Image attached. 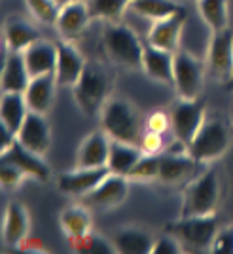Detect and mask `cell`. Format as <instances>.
<instances>
[{"label":"cell","instance_id":"cell-1","mask_svg":"<svg viewBox=\"0 0 233 254\" xmlns=\"http://www.w3.org/2000/svg\"><path fill=\"white\" fill-rule=\"evenodd\" d=\"M101 124L112 140H121L129 144H140L142 116L138 110L123 99H108L101 110Z\"/></svg>","mask_w":233,"mask_h":254},{"label":"cell","instance_id":"cell-2","mask_svg":"<svg viewBox=\"0 0 233 254\" xmlns=\"http://www.w3.org/2000/svg\"><path fill=\"white\" fill-rule=\"evenodd\" d=\"M74 101L87 118L101 114L110 93V74L101 64L87 63L80 80L72 85Z\"/></svg>","mask_w":233,"mask_h":254},{"label":"cell","instance_id":"cell-3","mask_svg":"<svg viewBox=\"0 0 233 254\" xmlns=\"http://www.w3.org/2000/svg\"><path fill=\"white\" fill-rule=\"evenodd\" d=\"M220 199V180L216 171H207L191 180L182 195L180 218L188 216H209Z\"/></svg>","mask_w":233,"mask_h":254},{"label":"cell","instance_id":"cell-4","mask_svg":"<svg viewBox=\"0 0 233 254\" xmlns=\"http://www.w3.org/2000/svg\"><path fill=\"white\" fill-rule=\"evenodd\" d=\"M105 50L114 63L125 68H142L144 42L125 25H108L105 31Z\"/></svg>","mask_w":233,"mask_h":254},{"label":"cell","instance_id":"cell-5","mask_svg":"<svg viewBox=\"0 0 233 254\" xmlns=\"http://www.w3.org/2000/svg\"><path fill=\"white\" fill-rule=\"evenodd\" d=\"M228 142H230V133L226 124L220 120H205L186 152L197 163H205L220 158L228 148Z\"/></svg>","mask_w":233,"mask_h":254},{"label":"cell","instance_id":"cell-6","mask_svg":"<svg viewBox=\"0 0 233 254\" xmlns=\"http://www.w3.org/2000/svg\"><path fill=\"white\" fill-rule=\"evenodd\" d=\"M171 129L175 138L184 148L190 146L193 137L197 135L199 127L205 122V101L201 97L197 99H180L171 108Z\"/></svg>","mask_w":233,"mask_h":254},{"label":"cell","instance_id":"cell-7","mask_svg":"<svg viewBox=\"0 0 233 254\" xmlns=\"http://www.w3.org/2000/svg\"><path fill=\"white\" fill-rule=\"evenodd\" d=\"M216 232H218V224H216L214 214L178 218L176 222L167 226V233L178 237L180 241L191 245L195 249H207V247L211 249Z\"/></svg>","mask_w":233,"mask_h":254},{"label":"cell","instance_id":"cell-8","mask_svg":"<svg viewBox=\"0 0 233 254\" xmlns=\"http://www.w3.org/2000/svg\"><path fill=\"white\" fill-rule=\"evenodd\" d=\"M173 85L176 87L180 99H197L203 91L201 63L188 52L175 53V70Z\"/></svg>","mask_w":233,"mask_h":254},{"label":"cell","instance_id":"cell-9","mask_svg":"<svg viewBox=\"0 0 233 254\" xmlns=\"http://www.w3.org/2000/svg\"><path fill=\"white\" fill-rule=\"evenodd\" d=\"M209 66L212 74L224 82L233 76V31L230 27L222 31H212L209 44Z\"/></svg>","mask_w":233,"mask_h":254},{"label":"cell","instance_id":"cell-10","mask_svg":"<svg viewBox=\"0 0 233 254\" xmlns=\"http://www.w3.org/2000/svg\"><path fill=\"white\" fill-rule=\"evenodd\" d=\"M129 184L127 177L110 173L95 190H91L87 195H84V205L95 207V209H112L127 197Z\"/></svg>","mask_w":233,"mask_h":254},{"label":"cell","instance_id":"cell-11","mask_svg":"<svg viewBox=\"0 0 233 254\" xmlns=\"http://www.w3.org/2000/svg\"><path fill=\"white\" fill-rule=\"evenodd\" d=\"M110 175L108 167H76L59 177V190L68 195L84 197Z\"/></svg>","mask_w":233,"mask_h":254},{"label":"cell","instance_id":"cell-12","mask_svg":"<svg viewBox=\"0 0 233 254\" xmlns=\"http://www.w3.org/2000/svg\"><path fill=\"white\" fill-rule=\"evenodd\" d=\"M17 140L34 154L46 156L52 144V133H50V124L46 120V114L29 112L21 129L17 131Z\"/></svg>","mask_w":233,"mask_h":254},{"label":"cell","instance_id":"cell-13","mask_svg":"<svg viewBox=\"0 0 233 254\" xmlns=\"http://www.w3.org/2000/svg\"><path fill=\"white\" fill-rule=\"evenodd\" d=\"M55 44H57V68H55L57 84L72 87L80 80L87 61L68 40H61Z\"/></svg>","mask_w":233,"mask_h":254},{"label":"cell","instance_id":"cell-14","mask_svg":"<svg viewBox=\"0 0 233 254\" xmlns=\"http://www.w3.org/2000/svg\"><path fill=\"white\" fill-rule=\"evenodd\" d=\"M184 19H186V11H180V13H175L171 17L154 21L146 42H150L152 46L159 48V50L176 53L178 52L182 29H184Z\"/></svg>","mask_w":233,"mask_h":254},{"label":"cell","instance_id":"cell-15","mask_svg":"<svg viewBox=\"0 0 233 254\" xmlns=\"http://www.w3.org/2000/svg\"><path fill=\"white\" fill-rule=\"evenodd\" d=\"M112 138L105 129L93 131L82 140L78 154H76V167H105L108 163Z\"/></svg>","mask_w":233,"mask_h":254},{"label":"cell","instance_id":"cell-16","mask_svg":"<svg viewBox=\"0 0 233 254\" xmlns=\"http://www.w3.org/2000/svg\"><path fill=\"white\" fill-rule=\"evenodd\" d=\"M91 19V13H89V6L84 0H76L70 2L66 6H61V13L57 17V31L63 36V40H74L78 38L84 29L87 27V23Z\"/></svg>","mask_w":233,"mask_h":254},{"label":"cell","instance_id":"cell-17","mask_svg":"<svg viewBox=\"0 0 233 254\" xmlns=\"http://www.w3.org/2000/svg\"><path fill=\"white\" fill-rule=\"evenodd\" d=\"M142 68L144 72L161 84H173L175 76V53L159 50L150 42H144V55H142Z\"/></svg>","mask_w":233,"mask_h":254},{"label":"cell","instance_id":"cell-18","mask_svg":"<svg viewBox=\"0 0 233 254\" xmlns=\"http://www.w3.org/2000/svg\"><path fill=\"white\" fill-rule=\"evenodd\" d=\"M23 57L32 78L52 74L57 68V44L40 38L23 52Z\"/></svg>","mask_w":233,"mask_h":254},{"label":"cell","instance_id":"cell-19","mask_svg":"<svg viewBox=\"0 0 233 254\" xmlns=\"http://www.w3.org/2000/svg\"><path fill=\"white\" fill-rule=\"evenodd\" d=\"M31 72L27 68L23 52H8L4 64H2V74H0V87L2 91H15L25 93L31 82Z\"/></svg>","mask_w":233,"mask_h":254},{"label":"cell","instance_id":"cell-20","mask_svg":"<svg viewBox=\"0 0 233 254\" xmlns=\"http://www.w3.org/2000/svg\"><path fill=\"white\" fill-rule=\"evenodd\" d=\"M55 85H59L55 72L31 78L29 87L25 89V99H27L31 112H38V114L50 112V108L53 106V99H55Z\"/></svg>","mask_w":233,"mask_h":254},{"label":"cell","instance_id":"cell-21","mask_svg":"<svg viewBox=\"0 0 233 254\" xmlns=\"http://www.w3.org/2000/svg\"><path fill=\"white\" fill-rule=\"evenodd\" d=\"M42 158L44 156H38L29 148H25L19 140L10 150L2 152V159H8L11 163H15L27 177H32V179H38L44 182V180L50 179V167L46 165V161Z\"/></svg>","mask_w":233,"mask_h":254},{"label":"cell","instance_id":"cell-22","mask_svg":"<svg viewBox=\"0 0 233 254\" xmlns=\"http://www.w3.org/2000/svg\"><path fill=\"white\" fill-rule=\"evenodd\" d=\"M31 230V220H29V212L21 203H10L6 214H4V226H2V237L6 245L17 247L21 245Z\"/></svg>","mask_w":233,"mask_h":254},{"label":"cell","instance_id":"cell-23","mask_svg":"<svg viewBox=\"0 0 233 254\" xmlns=\"http://www.w3.org/2000/svg\"><path fill=\"white\" fill-rule=\"evenodd\" d=\"M142 156V150L138 144H129L121 140H112L110 142V152H108V163L106 167L114 175H123L129 179V173L137 165V161Z\"/></svg>","mask_w":233,"mask_h":254},{"label":"cell","instance_id":"cell-24","mask_svg":"<svg viewBox=\"0 0 233 254\" xmlns=\"http://www.w3.org/2000/svg\"><path fill=\"white\" fill-rule=\"evenodd\" d=\"M4 40L10 52H25L29 46L40 40V32L21 17H10L4 27Z\"/></svg>","mask_w":233,"mask_h":254},{"label":"cell","instance_id":"cell-25","mask_svg":"<svg viewBox=\"0 0 233 254\" xmlns=\"http://www.w3.org/2000/svg\"><path fill=\"white\" fill-rule=\"evenodd\" d=\"M112 243L116 253L121 254H152L154 239L148 232L140 228H121L114 233Z\"/></svg>","mask_w":233,"mask_h":254},{"label":"cell","instance_id":"cell-26","mask_svg":"<svg viewBox=\"0 0 233 254\" xmlns=\"http://www.w3.org/2000/svg\"><path fill=\"white\" fill-rule=\"evenodd\" d=\"M29 105L25 93H15V91H2L0 97V122L13 129L15 133L21 129L25 118L29 116Z\"/></svg>","mask_w":233,"mask_h":254},{"label":"cell","instance_id":"cell-27","mask_svg":"<svg viewBox=\"0 0 233 254\" xmlns=\"http://www.w3.org/2000/svg\"><path fill=\"white\" fill-rule=\"evenodd\" d=\"M61 230L68 237V241H76L91 232V214L87 211V205H72L61 212Z\"/></svg>","mask_w":233,"mask_h":254},{"label":"cell","instance_id":"cell-28","mask_svg":"<svg viewBox=\"0 0 233 254\" xmlns=\"http://www.w3.org/2000/svg\"><path fill=\"white\" fill-rule=\"evenodd\" d=\"M195 159L186 152L184 156L178 154H161V165H159L158 179L163 182H180L195 169Z\"/></svg>","mask_w":233,"mask_h":254},{"label":"cell","instance_id":"cell-29","mask_svg":"<svg viewBox=\"0 0 233 254\" xmlns=\"http://www.w3.org/2000/svg\"><path fill=\"white\" fill-rule=\"evenodd\" d=\"M129 8L152 21H159V19H165V17L184 11V8L175 0H131Z\"/></svg>","mask_w":233,"mask_h":254},{"label":"cell","instance_id":"cell-30","mask_svg":"<svg viewBox=\"0 0 233 254\" xmlns=\"http://www.w3.org/2000/svg\"><path fill=\"white\" fill-rule=\"evenodd\" d=\"M203 21L211 27V31H222L230 23L228 0H197Z\"/></svg>","mask_w":233,"mask_h":254},{"label":"cell","instance_id":"cell-31","mask_svg":"<svg viewBox=\"0 0 233 254\" xmlns=\"http://www.w3.org/2000/svg\"><path fill=\"white\" fill-rule=\"evenodd\" d=\"M87 6L91 19H106L116 23L131 6V0H89Z\"/></svg>","mask_w":233,"mask_h":254},{"label":"cell","instance_id":"cell-32","mask_svg":"<svg viewBox=\"0 0 233 254\" xmlns=\"http://www.w3.org/2000/svg\"><path fill=\"white\" fill-rule=\"evenodd\" d=\"M72 249L76 253L82 254H112L116 253V247L112 241H108L106 237L99 235V233H87L84 237L76 239V241H70Z\"/></svg>","mask_w":233,"mask_h":254},{"label":"cell","instance_id":"cell-33","mask_svg":"<svg viewBox=\"0 0 233 254\" xmlns=\"http://www.w3.org/2000/svg\"><path fill=\"white\" fill-rule=\"evenodd\" d=\"M25 2L38 21L48 23V25L57 23V17L61 13V6L57 0H25Z\"/></svg>","mask_w":233,"mask_h":254},{"label":"cell","instance_id":"cell-34","mask_svg":"<svg viewBox=\"0 0 233 254\" xmlns=\"http://www.w3.org/2000/svg\"><path fill=\"white\" fill-rule=\"evenodd\" d=\"M159 165H161V154H142L137 165L129 173V179L135 180H150L156 179L159 175Z\"/></svg>","mask_w":233,"mask_h":254},{"label":"cell","instance_id":"cell-35","mask_svg":"<svg viewBox=\"0 0 233 254\" xmlns=\"http://www.w3.org/2000/svg\"><path fill=\"white\" fill-rule=\"evenodd\" d=\"M25 177L27 175L15 163H11L8 159L0 161V184H2L4 190H15Z\"/></svg>","mask_w":233,"mask_h":254},{"label":"cell","instance_id":"cell-36","mask_svg":"<svg viewBox=\"0 0 233 254\" xmlns=\"http://www.w3.org/2000/svg\"><path fill=\"white\" fill-rule=\"evenodd\" d=\"M212 254H233V226L218 230L211 243Z\"/></svg>","mask_w":233,"mask_h":254},{"label":"cell","instance_id":"cell-37","mask_svg":"<svg viewBox=\"0 0 233 254\" xmlns=\"http://www.w3.org/2000/svg\"><path fill=\"white\" fill-rule=\"evenodd\" d=\"M138 146L142 150V154H159L161 148H163V135L146 129L142 138H140V144Z\"/></svg>","mask_w":233,"mask_h":254},{"label":"cell","instance_id":"cell-38","mask_svg":"<svg viewBox=\"0 0 233 254\" xmlns=\"http://www.w3.org/2000/svg\"><path fill=\"white\" fill-rule=\"evenodd\" d=\"M182 253V247L178 243V237L175 235H165L158 241H154V247H152V254H178Z\"/></svg>","mask_w":233,"mask_h":254},{"label":"cell","instance_id":"cell-39","mask_svg":"<svg viewBox=\"0 0 233 254\" xmlns=\"http://www.w3.org/2000/svg\"><path fill=\"white\" fill-rule=\"evenodd\" d=\"M171 127V116L169 114H165V112H152L148 118H146V129L150 131H156V133H165L167 129Z\"/></svg>","mask_w":233,"mask_h":254},{"label":"cell","instance_id":"cell-40","mask_svg":"<svg viewBox=\"0 0 233 254\" xmlns=\"http://www.w3.org/2000/svg\"><path fill=\"white\" fill-rule=\"evenodd\" d=\"M15 142H17V133L13 129H10L6 124L0 122V154L10 150Z\"/></svg>","mask_w":233,"mask_h":254},{"label":"cell","instance_id":"cell-41","mask_svg":"<svg viewBox=\"0 0 233 254\" xmlns=\"http://www.w3.org/2000/svg\"><path fill=\"white\" fill-rule=\"evenodd\" d=\"M226 89H228V91H233V76L226 82Z\"/></svg>","mask_w":233,"mask_h":254},{"label":"cell","instance_id":"cell-42","mask_svg":"<svg viewBox=\"0 0 233 254\" xmlns=\"http://www.w3.org/2000/svg\"><path fill=\"white\" fill-rule=\"evenodd\" d=\"M59 2V6H66V4H70V2H76V0H57Z\"/></svg>","mask_w":233,"mask_h":254}]
</instances>
